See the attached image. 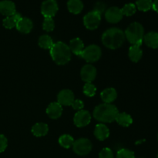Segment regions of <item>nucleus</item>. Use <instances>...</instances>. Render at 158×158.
<instances>
[{
	"instance_id": "f257e3e1",
	"label": "nucleus",
	"mask_w": 158,
	"mask_h": 158,
	"mask_svg": "<svg viewBox=\"0 0 158 158\" xmlns=\"http://www.w3.org/2000/svg\"><path fill=\"white\" fill-rule=\"evenodd\" d=\"M124 32L119 28H110L105 31L102 35V43L110 49H117L124 43Z\"/></svg>"
},
{
	"instance_id": "f03ea898",
	"label": "nucleus",
	"mask_w": 158,
	"mask_h": 158,
	"mask_svg": "<svg viewBox=\"0 0 158 158\" xmlns=\"http://www.w3.org/2000/svg\"><path fill=\"white\" fill-rule=\"evenodd\" d=\"M118 109L116 106L111 103H102L96 106L94 110V118L101 123H112L116 120Z\"/></svg>"
},
{
	"instance_id": "7ed1b4c3",
	"label": "nucleus",
	"mask_w": 158,
	"mask_h": 158,
	"mask_svg": "<svg viewBox=\"0 0 158 158\" xmlns=\"http://www.w3.org/2000/svg\"><path fill=\"white\" fill-rule=\"evenodd\" d=\"M71 51L68 45L63 42L54 43L50 49V55L52 60L58 65H65L71 60Z\"/></svg>"
},
{
	"instance_id": "20e7f679",
	"label": "nucleus",
	"mask_w": 158,
	"mask_h": 158,
	"mask_svg": "<svg viewBox=\"0 0 158 158\" xmlns=\"http://www.w3.org/2000/svg\"><path fill=\"white\" fill-rule=\"evenodd\" d=\"M125 38L132 45L141 46L144 36V29L140 23L134 22L130 24L124 32Z\"/></svg>"
},
{
	"instance_id": "39448f33",
	"label": "nucleus",
	"mask_w": 158,
	"mask_h": 158,
	"mask_svg": "<svg viewBox=\"0 0 158 158\" xmlns=\"http://www.w3.org/2000/svg\"><path fill=\"white\" fill-rule=\"evenodd\" d=\"M101 55L102 51L100 46L93 44L85 48L80 56L88 63H95L100 60Z\"/></svg>"
},
{
	"instance_id": "423d86ee",
	"label": "nucleus",
	"mask_w": 158,
	"mask_h": 158,
	"mask_svg": "<svg viewBox=\"0 0 158 158\" xmlns=\"http://www.w3.org/2000/svg\"><path fill=\"white\" fill-rule=\"evenodd\" d=\"M73 150L77 155H87L92 151V143L87 138H80L74 141Z\"/></svg>"
},
{
	"instance_id": "0eeeda50",
	"label": "nucleus",
	"mask_w": 158,
	"mask_h": 158,
	"mask_svg": "<svg viewBox=\"0 0 158 158\" xmlns=\"http://www.w3.org/2000/svg\"><path fill=\"white\" fill-rule=\"evenodd\" d=\"M101 22V15L96 11H91L88 12L83 17V24L86 29L89 30H94L97 29Z\"/></svg>"
},
{
	"instance_id": "6e6552de",
	"label": "nucleus",
	"mask_w": 158,
	"mask_h": 158,
	"mask_svg": "<svg viewBox=\"0 0 158 158\" xmlns=\"http://www.w3.org/2000/svg\"><path fill=\"white\" fill-rule=\"evenodd\" d=\"M58 12V4L56 0H45L41 6V13L45 18H52Z\"/></svg>"
},
{
	"instance_id": "1a4fd4ad",
	"label": "nucleus",
	"mask_w": 158,
	"mask_h": 158,
	"mask_svg": "<svg viewBox=\"0 0 158 158\" xmlns=\"http://www.w3.org/2000/svg\"><path fill=\"white\" fill-rule=\"evenodd\" d=\"M91 120V115L89 111L81 110H79L77 114L74 115L73 122L74 124L77 127H84L87 126Z\"/></svg>"
},
{
	"instance_id": "9d476101",
	"label": "nucleus",
	"mask_w": 158,
	"mask_h": 158,
	"mask_svg": "<svg viewBox=\"0 0 158 158\" xmlns=\"http://www.w3.org/2000/svg\"><path fill=\"white\" fill-rule=\"evenodd\" d=\"M121 9L116 6L109 8L105 12V19L110 23H117L123 19Z\"/></svg>"
},
{
	"instance_id": "9b49d317",
	"label": "nucleus",
	"mask_w": 158,
	"mask_h": 158,
	"mask_svg": "<svg viewBox=\"0 0 158 158\" xmlns=\"http://www.w3.org/2000/svg\"><path fill=\"white\" fill-rule=\"evenodd\" d=\"M80 76L83 81L92 83L97 77V69L91 64L85 65L80 71Z\"/></svg>"
},
{
	"instance_id": "f8f14e48",
	"label": "nucleus",
	"mask_w": 158,
	"mask_h": 158,
	"mask_svg": "<svg viewBox=\"0 0 158 158\" xmlns=\"http://www.w3.org/2000/svg\"><path fill=\"white\" fill-rule=\"evenodd\" d=\"M74 100V94L70 89H63L57 95V102L62 106H71Z\"/></svg>"
},
{
	"instance_id": "ddd939ff",
	"label": "nucleus",
	"mask_w": 158,
	"mask_h": 158,
	"mask_svg": "<svg viewBox=\"0 0 158 158\" xmlns=\"http://www.w3.org/2000/svg\"><path fill=\"white\" fill-rule=\"evenodd\" d=\"M46 114L53 120L60 118L63 114V106L58 102H52L46 108Z\"/></svg>"
},
{
	"instance_id": "4468645a",
	"label": "nucleus",
	"mask_w": 158,
	"mask_h": 158,
	"mask_svg": "<svg viewBox=\"0 0 158 158\" xmlns=\"http://www.w3.org/2000/svg\"><path fill=\"white\" fill-rule=\"evenodd\" d=\"M16 29L19 32L24 34H28L32 31L33 28V23L30 19L27 17H22L16 24Z\"/></svg>"
},
{
	"instance_id": "2eb2a0df",
	"label": "nucleus",
	"mask_w": 158,
	"mask_h": 158,
	"mask_svg": "<svg viewBox=\"0 0 158 158\" xmlns=\"http://www.w3.org/2000/svg\"><path fill=\"white\" fill-rule=\"evenodd\" d=\"M15 5L10 0H2L0 2V13L6 17L15 13Z\"/></svg>"
},
{
	"instance_id": "dca6fc26",
	"label": "nucleus",
	"mask_w": 158,
	"mask_h": 158,
	"mask_svg": "<svg viewBox=\"0 0 158 158\" xmlns=\"http://www.w3.org/2000/svg\"><path fill=\"white\" fill-rule=\"evenodd\" d=\"M94 136L100 141H103L110 136V131L107 127L103 123H99L94 129Z\"/></svg>"
},
{
	"instance_id": "f3484780",
	"label": "nucleus",
	"mask_w": 158,
	"mask_h": 158,
	"mask_svg": "<svg viewBox=\"0 0 158 158\" xmlns=\"http://www.w3.org/2000/svg\"><path fill=\"white\" fill-rule=\"evenodd\" d=\"M100 97L105 103H111L117 99V93L114 88L110 87L103 89L100 94Z\"/></svg>"
},
{
	"instance_id": "a211bd4d",
	"label": "nucleus",
	"mask_w": 158,
	"mask_h": 158,
	"mask_svg": "<svg viewBox=\"0 0 158 158\" xmlns=\"http://www.w3.org/2000/svg\"><path fill=\"white\" fill-rule=\"evenodd\" d=\"M69 47L71 52L80 56L84 49V44L80 38H74L69 42Z\"/></svg>"
},
{
	"instance_id": "6ab92c4d",
	"label": "nucleus",
	"mask_w": 158,
	"mask_h": 158,
	"mask_svg": "<svg viewBox=\"0 0 158 158\" xmlns=\"http://www.w3.org/2000/svg\"><path fill=\"white\" fill-rule=\"evenodd\" d=\"M143 41L145 44L150 48L152 49H157L158 48V32H150L144 35Z\"/></svg>"
},
{
	"instance_id": "aec40b11",
	"label": "nucleus",
	"mask_w": 158,
	"mask_h": 158,
	"mask_svg": "<svg viewBox=\"0 0 158 158\" xmlns=\"http://www.w3.org/2000/svg\"><path fill=\"white\" fill-rule=\"evenodd\" d=\"M129 58L134 63H137L140 61V59L142 58L143 56V51L140 49V46L138 45H132L129 49Z\"/></svg>"
},
{
	"instance_id": "412c9836",
	"label": "nucleus",
	"mask_w": 158,
	"mask_h": 158,
	"mask_svg": "<svg viewBox=\"0 0 158 158\" xmlns=\"http://www.w3.org/2000/svg\"><path fill=\"white\" fill-rule=\"evenodd\" d=\"M32 133L35 137H43L47 134L49 131V127L45 123H37L32 127Z\"/></svg>"
},
{
	"instance_id": "4be33fe9",
	"label": "nucleus",
	"mask_w": 158,
	"mask_h": 158,
	"mask_svg": "<svg viewBox=\"0 0 158 158\" xmlns=\"http://www.w3.org/2000/svg\"><path fill=\"white\" fill-rule=\"evenodd\" d=\"M21 18V15L18 13V12H15L13 15L7 16L3 19V26L6 29H12V28L16 26L17 23H18L19 20Z\"/></svg>"
},
{
	"instance_id": "5701e85b",
	"label": "nucleus",
	"mask_w": 158,
	"mask_h": 158,
	"mask_svg": "<svg viewBox=\"0 0 158 158\" xmlns=\"http://www.w3.org/2000/svg\"><path fill=\"white\" fill-rule=\"evenodd\" d=\"M115 120L119 125L124 127H127L131 126L133 123V119L131 116L124 112L119 113L117 114V117H116Z\"/></svg>"
},
{
	"instance_id": "b1692460",
	"label": "nucleus",
	"mask_w": 158,
	"mask_h": 158,
	"mask_svg": "<svg viewBox=\"0 0 158 158\" xmlns=\"http://www.w3.org/2000/svg\"><path fill=\"white\" fill-rule=\"evenodd\" d=\"M67 8L73 14H79L83 9V3L81 0H69L67 2Z\"/></svg>"
},
{
	"instance_id": "393cba45",
	"label": "nucleus",
	"mask_w": 158,
	"mask_h": 158,
	"mask_svg": "<svg viewBox=\"0 0 158 158\" xmlns=\"http://www.w3.org/2000/svg\"><path fill=\"white\" fill-rule=\"evenodd\" d=\"M38 44L42 49H50L53 46V41L52 38L48 35H43L39 38Z\"/></svg>"
},
{
	"instance_id": "a878e982",
	"label": "nucleus",
	"mask_w": 158,
	"mask_h": 158,
	"mask_svg": "<svg viewBox=\"0 0 158 158\" xmlns=\"http://www.w3.org/2000/svg\"><path fill=\"white\" fill-rule=\"evenodd\" d=\"M73 137H71L69 134H63L59 138V143L61 147L66 149H69L71 147H73V144L74 143Z\"/></svg>"
},
{
	"instance_id": "bb28decb",
	"label": "nucleus",
	"mask_w": 158,
	"mask_h": 158,
	"mask_svg": "<svg viewBox=\"0 0 158 158\" xmlns=\"http://www.w3.org/2000/svg\"><path fill=\"white\" fill-rule=\"evenodd\" d=\"M135 6L140 11L147 12L152 9L153 2L151 0H137Z\"/></svg>"
},
{
	"instance_id": "cd10ccee",
	"label": "nucleus",
	"mask_w": 158,
	"mask_h": 158,
	"mask_svg": "<svg viewBox=\"0 0 158 158\" xmlns=\"http://www.w3.org/2000/svg\"><path fill=\"white\" fill-rule=\"evenodd\" d=\"M136 10H137V7L133 3L126 4L121 9L122 13H123V15H126V16H131V15H134L136 12Z\"/></svg>"
},
{
	"instance_id": "c85d7f7f",
	"label": "nucleus",
	"mask_w": 158,
	"mask_h": 158,
	"mask_svg": "<svg viewBox=\"0 0 158 158\" xmlns=\"http://www.w3.org/2000/svg\"><path fill=\"white\" fill-rule=\"evenodd\" d=\"M97 88L91 83H86L83 86V94L89 97H92L95 96Z\"/></svg>"
},
{
	"instance_id": "c756f323",
	"label": "nucleus",
	"mask_w": 158,
	"mask_h": 158,
	"mask_svg": "<svg viewBox=\"0 0 158 158\" xmlns=\"http://www.w3.org/2000/svg\"><path fill=\"white\" fill-rule=\"evenodd\" d=\"M55 28V23L52 18H45L43 23V29L46 32H52Z\"/></svg>"
},
{
	"instance_id": "7c9ffc66",
	"label": "nucleus",
	"mask_w": 158,
	"mask_h": 158,
	"mask_svg": "<svg viewBox=\"0 0 158 158\" xmlns=\"http://www.w3.org/2000/svg\"><path fill=\"white\" fill-rule=\"evenodd\" d=\"M116 158H135V155L133 151L123 148L117 151Z\"/></svg>"
},
{
	"instance_id": "2f4dec72",
	"label": "nucleus",
	"mask_w": 158,
	"mask_h": 158,
	"mask_svg": "<svg viewBox=\"0 0 158 158\" xmlns=\"http://www.w3.org/2000/svg\"><path fill=\"white\" fill-rule=\"evenodd\" d=\"M99 158H114V154L112 150L110 148H103L99 154Z\"/></svg>"
},
{
	"instance_id": "473e14b6",
	"label": "nucleus",
	"mask_w": 158,
	"mask_h": 158,
	"mask_svg": "<svg viewBox=\"0 0 158 158\" xmlns=\"http://www.w3.org/2000/svg\"><path fill=\"white\" fill-rule=\"evenodd\" d=\"M105 9H106V5L102 2H98L96 3L94 8V11L99 12L100 15H102V13L105 12Z\"/></svg>"
},
{
	"instance_id": "72a5a7b5",
	"label": "nucleus",
	"mask_w": 158,
	"mask_h": 158,
	"mask_svg": "<svg viewBox=\"0 0 158 158\" xmlns=\"http://www.w3.org/2000/svg\"><path fill=\"white\" fill-rule=\"evenodd\" d=\"M8 146L7 138L3 134H0V153L5 151Z\"/></svg>"
},
{
	"instance_id": "f704fd0d",
	"label": "nucleus",
	"mask_w": 158,
	"mask_h": 158,
	"mask_svg": "<svg viewBox=\"0 0 158 158\" xmlns=\"http://www.w3.org/2000/svg\"><path fill=\"white\" fill-rule=\"evenodd\" d=\"M72 107L73 108L76 110H81L83 109V106H84V103L82 100H74V101L72 103Z\"/></svg>"
},
{
	"instance_id": "c9c22d12",
	"label": "nucleus",
	"mask_w": 158,
	"mask_h": 158,
	"mask_svg": "<svg viewBox=\"0 0 158 158\" xmlns=\"http://www.w3.org/2000/svg\"><path fill=\"white\" fill-rule=\"evenodd\" d=\"M153 9L158 13V0H154L153 2V6H152Z\"/></svg>"
},
{
	"instance_id": "e433bc0d",
	"label": "nucleus",
	"mask_w": 158,
	"mask_h": 158,
	"mask_svg": "<svg viewBox=\"0 0 158 158\" xmlns=\"http://www.w3.org/2000/svg\"><path fill=\"white\" fill-rule=\"evenodd\" d=\"M157 158H158V154H157Z\"/></svg>"
},
{
	"instance_id": "4c0bfd02",
	"label": "nucleus",
	"mask_w": 158,
	"mask_h": 158,
	"mask_svg": "<svg viewBox=\"0 0 158 158\" xmlns=\"http://www.w3.org/2000/svg\"><path fill=\"white\" fill-rule=\"evenodd\" d=\"M157 139H158V135H157Z\"/></svg>"
}]
</instances>
